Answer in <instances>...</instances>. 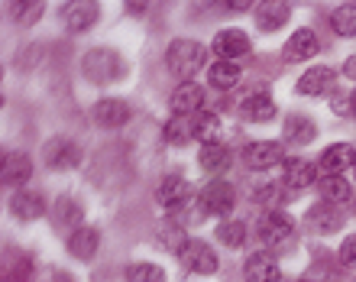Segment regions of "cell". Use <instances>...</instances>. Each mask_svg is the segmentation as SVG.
Listing matches in <instances>:
<instances>
[{
  "instance_id": "obj_1",
  "label": "cell",
  "mask_w": 356,
  "mask_h": 282,
  "mask_svg": "<svg viewBox=\"0 0 356 282\" xmlns=\"http://www.w3.org/2000/svg\"><path fill=\"white\" fill-rule=\"evenodd\" d=\"M165 62H169L172 72L188 85V81L204 68V46L195 42V39H175V42L165 49Z\"/></svg>"
},
{
  "instance_id": "obj_2",
  "label": "cell",
  "mask_w": 356,
  "mask_h": 282,
  "mask_svg": "<svg viewBox=\"0 0 356 282\" xmlns=\"http://www.w3.org/2000/svg\"><path fill=\"white\" fill-rule=\"evenodd\" d=\"M81 68H85V78L94 81V85H107V81H113L117 75H123L120 56L111 52V49H94V52H88Z\"/></svg>"
},
{
  "instance_id": "obj_3",
  "label": "cell",
  "mask_w": 356,
  "mask_h": 282,
  "mask_svg": "<svg viewBox=\"0 0 356 282\" xmlns=\"http://www.w3.org/2000/svg\"><path fill=\"white\" fill-rule=\"evenodd\" d=\"M234 201H236V191L230 182H211V185L201 188V195H197V207L204 211V214H230L234 211Z\"/></svg>"
},
{
  "instance_id": "obj_4",
  "label": "cell",
  "mask_w": 356,
  "mask_h": 282,
  "mask_svg": "<svg viewBox=\"0 0 356 282\" xmlns=\"http://www.w3.org/2000/svg\"><path fill=\"white\" fill-rule=\"evenodd\" d=\"M291 230H295V221H291V214L279 211V207L266 211V214L259 217V224H256V234H259L263 244H282V240L291 237Z\"/></svg>"
},
{
  "instance_id": "obj_5",
  "label": "cell",
  "mask_w": 356,
  "mask_h": 282,
  "mask_svg": "<svg viewBox=\"0 0 356 282\" xmlns=\"http://www.w3.org/2000/svg\"><path fill=\"white\" fill-rule=\"evenodd\" d=\"M211 49H214V56L220 62H236V58L250 56V36L243 29H220L214 42H211Z\"/></svg>"
},
{
  "instance_id": "obj_6",
  "label": "cell",
  "mask_w": 356,
  "mask_h": 282,
  "mask_svg": "<svg viewBox=\"0 0 356 282\" xmlns=\"http://www.w3.org/2000/svg\"><path fill=\"white\" fill-rule=\"evenodd\" d=\"M178 260H181V266H185V269L201 273V276L217 273V266H220V263H217V253L207 244H201V240H188V246L178 253Z\"/></svg>"
},
{
  "instance_id": "obj_7",
  "label": "cell",
  "mask_w": 356,
  "mask_h": 282,
  "mask_svg": "<svg viewBox=\"0 0 356 282\" xmlns=\"http://www.w3.org/2000/svg\"><path fill=\"white\" fill-rule=\"evenodd\" d=\"M282 159H285V152H282L279 143H272V140H256L250 146H243V162L250 169H272Z\"/></svg>"
},
{
  "instance_id": "obj_8",
  "label": "cell",
  "mask_w": 356,
  "mask_h": 282,
  "mask_svg": "<svg viewBox=\"0 0 356 282\" xmlns=\"http://www.w3.org/2000/svg\"><path fill=\"white\" fill-rule=\"evenodd\" d=\"M94 123L97 127H107V130H117L123 123L130 120V107L127 101H117V97H104V101L94 104Z\"/></svg>"
},
{
  "instance_id": "obj_9",
  "label": "cell",
  "mask_w": 356,
  "mask_h": 282,
  "mask_svg": "<svg viewBox=\"0 0 356 282\" xmlns=\"http://www.w3.org/2000/svg\"><path fill=\"white\" fill-rule=\"evenodd\" d=\"M3 185L7 188H23L29 182V175H33V159H29L26 152H7L3 156Z\"/></svg>"
},
{
  "instance_id": "obj_10",
  "label": "cell",
  "mask_w": 356,
  "mask_h": 282,
  "mask_svg": "<svg viewBox=\"0 0 356 282\" xmlns=\"http://www.w3.org/2000/svg\"><path fill=\"white\" fill-rule=\"evenodd\" d=\"M356 162V150L350 146V143H334V146H327V150L321 152V159H318V166H321V172L324 175H340L343 169H350Z\"/></svg>"
},
{
  "instance_id": "obj_11",
  "label": "cell",
  "mask_w": 356,
  "mask_h": 282,
  "mask_svg": "<svg viewBox=\"0 0 356 282\" xmlns=\"http://www.w3.org/2000/svg\"><path fill=\"white\" fill-rule=\"evenodd\" d=\"M243 279L246 282H279L282 269L272 253H253L243 263Z\"/></svg>"
},
{
  "instance_id": "obj_12",
  "label": "cell",
  "mask_w": 356,
  "mask_h": 282,
  "mask_svg": "<svg viewBox=\"0 0 356 282\" xmlns=\"http://www.w3.org/2000/svg\"><path fill=\"white\" fill-rule=\"evenodd\" d=\"M337 81V72L327 65H318V68H308L305 75L298 78V94H308V97H321V94H327Z\"/></svg>"
},
{
  "instance_id": "obj_13",
  "label": "cell",
  "mask_w": 356,
  "mask_h": 282,
  "mask_svg": "<svg viewBox=\"0 0 356 282\" xmlns=\"http://www.w3.org/2000/svg\"><path fill=\"white\" fill-rule=\"evenodd\" d=\"M201 104H204V91H201V85H195V81H188V85H181L172 94V113H175V117H197V113H201Z\"/></svg>"
},
{
  "instance_id": "obj_14",
  "label": "cell",
  "mask_w": 356,
  "mask_h": 282,
  "mask_svg": "<svg viewBox=\"0 0 356 282\" xmlns=\"http://www.w3.org/2000/svg\"><path fill=\"white\" fill-rule=\"evenodd\" d=\"M42 156H46L49 169H75L78 162H81V150L68 140H49V146H46Z\"/></svg>"
},
{
  "instance_id": "obj_15",
  "label": "cell",
  "mask_w": 356,
  "mask_h": 282,
  "mask_svg": "<svg viewBox=\"0 0 356 282\" xmlns=\"http://www.w3.org/2000/svg\"><path fill=\"white\" fill-rule=\"evenodd\" d=\"M318 49H321V42H318V36L311 33V29H298V33H291V39L285 42V62H301V58H314L318 56Z\"/></svg>"
},
{
  "instance_id": "obj_16",
  "label": "cell",
  "mask_w": 356,
  "mask_h": 282,
  "mask_svg": "<svg viewBox=\"0 0 356 282\" xmlns=\"http://www.w3.org/2000/svg\"><path fill=\"white\" fill-rule=\"evenodd\" d=\"M65 246L68 253L78 256V260H94L97 246H101V234H97V227H78L75 234H68Z\"/></svg>"
},
{
  "instance_id": "obj_17",
  "label": "cell",
  "mask_w": 356,
  "mask_h": 282,
  "mask_svg": "<svg viewBox=\"0 0 356 282\" xmlns=\"http://www.w3.org/2000/svg\"><path fill=\"white\" fill-rule=\"evenodd\" d=\"M10 211L19 217V221H36L42 211H46V201L39 191H29V188H19L17 195L10 198Z\"/></svg>"
},
{
  "instance_id": "obj_18",
  "label": "cell",
  "mask_w": 356,
  "mask_h": 282,
  "mask_svg": "<svg viewBox=\"0 0 356 282\" xmlns=\"http://www.w3.org/2000/svg\"><path fill=\"white\" fill-rule=\"evenodd\" d=\"M289 17H291L289 3H272V0H266V3L256 7V26L266 29V33H275L279 26H285Z\"/></svg>"
},
{
  "instance_id": "obj_19",
  "label": "cell",
  "mask_w": 356,
  "mask_h": 282,
  "mask_svg": "<svg viewBox=\"0 0 356 282\" xmlns=\"http://www.w3.org/2000/svg\"><path fill=\"white\" fill-rule=\"evenodd\" d=\"M188 182L181 179V175H165V179L159 182V188H156V201L165 207H178L181 201H188Z\"/></svg>"
},
{
  "instance_id": "obj_20",
  "label": "cell",
  "mask_w": 356,
  "mask_h": 282,
  "mask_svg": "<svg viewBox=\"0 0 356 282\" xmlns=\"http://www.w3.org/2000/svg\"><path fill=\"white\" fill-rule=\"evenodd\" d=\"M240 113H243L250 123H266L275 117V101L269 94H250L243 104H240Z\"/></svg>"
},
{
  "instance_id": "obj_21",
  "label": "cell",
  "mask_w": 356,
  "mask_h": 282,
  "mask_svg": "<svg viewBox=\"0 0 356 282\" xmlns=\"http://www.w3.org/2000/svg\"><path fill=\"white\" fill-rule=\"evenodd\" d=\"M207 81L217 91H230V88L240 85V65L236 62H214V65L207 68Z\"/></svg>"
},
{
  "instance_id": "obj_22",
  "label": "cell",
  "mask_w": 356,
  "mask_h": 282,
  "mask_svg": "<svg viewBox=\"0 0 356 282\" xmlns=\"http://www.w3.org/2000/svg\"><path fill=\"white\" fill-rule=\"evenodd\" d=\"M65 23L72 33H85L97 23V3H72L65 13Z\"/></svg>"
},
{
  "instance_id": "obj_23",
  "label": "cell",
  "mask_w": 356,
  "mask_h": 282,
  "mask_svg": "<svg viewBox=\"0 0 356 282\" xmlns=\"http://www.w3.org/2000/svg\"><path fill=\"white\" fill-rule=\"evenodd\" d=\"M321 195L330 205H347L350 198H353V188H350V182L343 175H324L321 179Z\"/></svg>"
},
{
  "instance_id": "obj_24",
  "label": "cell",
  "mask_w": 356,
  "mask_h": 282,
  "mask_svg": "<svg viewBox=\"0 0 356 282\" xmlns=\"http://www.w3.org/2000/svg\"><path fill=\"white\" fill-rule=\"evenodd\" d=\"M308 217H311V224L318 227L321 234H330V230H337V227L343 224V214H340V211L330 205V201H324V205H314L308 211Z\"/></svg>"
},
{
  "instance_id": "obj_25",
  "label": "cell",
  "mask_w": 356,
  "mask_h": 282,
  "mask_svg": "<svg viewBox=\"0 0 356 282\" xmlns=\"http://www.w3.org/2000/svg\"><path fill=\"white\" fill-rule=\"evenodd\" d=\"M314 166L311 162H305V159H289L285 162V185H291V188H308L311 182H314Z\"/></svg>"
},
{
  "instance_id": "obj_26",
  "label": "cell",
  "mask_w": 356,
  "mask_h": 282,
  "mask_svg": "<svg viewBox=\"0 0 356 282\" xmlns=\"http://www.w3.org/2000/svg\"><path fill=\"white\" fill-rule=\"evenodd\" d=\"M201 166L207 172H227L230 166V150H227L224 143H207L201 146Z\"/></svg>"
},
{
  "instance_id": "obj_27",
  "label": "cell",
  "mask_w": 356,
  "mask_h": 282,
  "mask_svg": "<svg viewBox=\"0 0 356 282\" xmlns=\"http://www.w3.org/2000/svg\"><path fill=\"white\" fill-rule=\"evenodd\" d=\"M285 136H289L291 143H301V146H305V143H311L318 136V127H314L308 117H298V113H295V117L285 120Z\"/></svg>"
},
{
  "instance_id": "obj_28",
  "label": "cell",
  "mask_w": 356,
  "mask_h": 282,
  "mask_svg": "<svg viewBox=\"0 0 356 282\" xmlns=\"http://www.w3.org/2000/svg\"><path fill=\"white\" fill-rule=\"evenodd\" d=\"M191 123H195V136L201 143H217L214 136H217V130H220V117H217L214 111H201L197 117H191Z\"/></svg>"
},
{
  "instance_id": "obj_29",
  "label": "cell",
  "mask_w": 356,
  "mask_h": 282,
  "mask_svg": "<svg viewBox=\"0 0 356 282\" xmlns=\"http://www.w3.org/2000/svg\"><path fill=\"white\" fill-rule=\"evenodd\" d=\"M330 26L337 36H356V3H343L330 13Z\"/></svg>"
},
{
  "instance_id": "obj_30",
  "label": "cell",
  "mask_w": 356,
  "mask_h": 282,
  "mask_svg": "<svg viewBox=\"0 0 356 282\" xmlns=\"http://www.w3.org/2000/svg\"><path fill=\"white\" fill-rule=\"evenodd\" d=\"M191 136H195V123H191V117H175V120L165 123V140L175 143V146H185Z\"/></svg>"
},
{
  "instance_id": "obj_31",
  "label": "cell",
  "mask_w": 356,
  "mask_h": 282,
  "mask_svg": "<svg viewBox=\"0 0 356 282\" xmlns=\"http://www.w3.org/2000/svg\"><path fill=\"white\" fill-rule=\"evenodd\" d=\"M217 240H220L224 246H230V250L243 246V240H246V224H240V221H224V224L217 227Z\"/></svg>"
},
{
  "instance_id": "obj_32",
  "label": "cell",
  "mask_w": 356,
  "mask_h": 282,
  "mask_svg": "<svg viewBox=\"0 0 356 282\" xmlns=\"http://www.w3.org/2000/svg\"><path fill=\"white\" fill-rule=\"evenodd\" d=\"M127 282H165V273L156 263H133L127 269Z\"/></svg>"
},
{
  "instance_id": "obj_33",
  "label": "cell",
  "mask_w": 356,
  "mask_h": 282,
  "mask_svg": "<svg viewBox=\"0 0 356 282\" xmlns=\"http://www.w3.org/2000/svg\"><path fill=\"white\" fill-rule=\"evenodd\" d=\"M33 279V266H29L26 256H19L17 263L7 269V276H3V282H29Z\"/></svg>"
},
{
  "instance_id": "obj_34",
  "label": "cell",
  "mask_w": 356,
  "mask_h": 282,
  "mask_svg": "<svg viewBox=\"0 0 356 282\" xmlns=\"http://www.w3.org/2000/svg\"><path fill=\"white\" fill-rule=\"evenodd\" d=\"M340 266H347V269H356V237H347L343 244H340Z\"/></svg>"
},
{
  "instance_id": "obj_35",
  "label": "cell",
  "mask_w": 356,
  "mask_h": 282,
  "mask_svg": "<svg viewBox=\"0 0 356 282\" xmlns=\"http://www.w3.org/2000/svg\"><path fill=\"white\" fill-rule=\"evenodd\" d=\"M39 13H42V3H36V0H33V3H17V10H13V17H17L19 23H33Z\"/></svg>"
},
{
  "instance_id": "obj_36",
  "label": "cell",
  "mask_w": 356,
  "mask_h": 282,
  "mask_svg": "<svg viewBox=\"0 0 356 282\" xmlns=\"http://www.w3.org/2000/svg\"><path fill=\"white\" fill-rule=\"evenodd\" d=\"M162 237H165V246H169V250H175V253H181V250L188 246L178 227H162Z\"/></svg>"
},
{
  "instance_id": "obj_37",
  "label": "cell",
  "mask_w": 356,
  "mask_h": 282,
  "mask_svg": "<svg viewBox=\"0 0 356 282\" xmlns=\"http://www.w3.org/2000/svg\"><path fill=\"white\" fill-rule=\"evenodd\" d=\"M58 214H62V217H58V224H62L65 217H68V221H72V224H75L78 217H81V211H78V205H75V201H68V198H62V201H58Z\"/></svg>"
},
{
  "instance_id": "obj_38",
  "label": "cell",
  "mask_w": 356,
  "mask_h": 282,
  "mask_svg": "<svg viewBox=\"0 0 356 282\" xmlns=\"http://www.w3.org/2000/svg\"><path fill=\"white\" fill-rule=\"evenodd\" d=\"M334 111H337L340 117H347V113H353V104H350V94H337V97H334Z\"/></svg>"
},
{
  "instance_id": "obj_39",
  "label": "cell",
  "mask_w": 356,
  "mask_h": 282,
  "mask_svg": "<svg viewBox=\"0 0 356 282\" xmlns=\"http://www.w3.org/2000/svg\"><path fill=\"white\" fill-rule=\"evenodd\" d=\"M343 72H347V75L356 81V56H350V58H347V65H343Z\"/></svg>"
},
{
  "instance_id": "obj_40",
  "label": "cell",
  "mask_w": 356,
  "mask_h": 282,
  "mask_svg": "<svg viewBox=\"0 0 356 282\" xmlns=\"http://www.w3.org/2000/svg\"><path fill=\"white\" fill-rule=\"evenodd\" d=\"M350 104H353V117H356V88L350 91Z\"/></svg>"
},
{
  "instance_id": "obj_41",
  "label": "cell",
  "mask_w": 356,
  "mask_h": 282,
  "mask_svg": "<svg viewBox=\"0 0 356 282\" xmlns=\"http://www.w3.org/2000/svg\"><path fill=\"white\" fill-rule=\"evenodd\" d=\"M56 282H72V279H65V276H62V273H58V276H56Z\"/></svg>"
},
{
  "instance_id": "obj_42",
  "label": "cell",
  "mask_w": 356,
  "mask_h": 282,
  "mask_svg": "<svg viewBox=\"0 0 356 282\" xmlns=\"http://www.w3.org/2000/svg\"><path fill=\"white\" fill-rule=\"evenodd\" d=\"M298 282H308V279H298Z\"/></svg>"
}]
</instances>
